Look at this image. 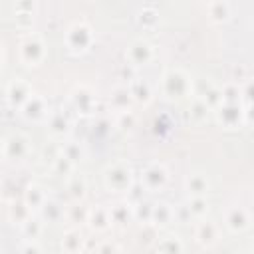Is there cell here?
<instances>
[{"mask_svg":"<svg viewBox=\"0 0 254 254\" xmlns=\"http://www.w3.org/2000/svg\"><path fill=\"white\" fill-rule=\"evenodd\" d=\"M194 83L192 77L181 69V67H171L161 75V93L169 101H183L192 95Z\"/></svg>","mask_w":254,"mask_h":254,"instance_id":"6da1fadb","label":"cell"},{"mask_svg":"<svg viewBox=\"0 0 254 254\" xmlns=\"http://www.w3.org/2000/svg\"><path fill=\"white\" fill-rule=\"evenodd\" d=\"M135 181V171L127 161H115L103 171V185L109 192L125 194V190Z\"/></svg>","mask_w":254,"mask_h":254,"instance_id":"7a4b0ae2","label":"cell"},{"mask_svg":"<svg viewBox=\"0 0 254 254\" xmlns=\"http://www.w3.org/2000/svg\"><path fill=\"white\" fill-rule=\"evenodd\" d=\"M95 42V34H93V28L87 24V22H73L67 30H65V48L79 56V54H85Z\"/></svg>","mask_w":254,"mask_h":254,"instance_id":"3957f363","label":"cell"},{"mask_svg":"<svg viewBox=\"0 0 254 254\" xmlns=\"http://www.w3.org/2000/svg\"><path fill=\"white\" fill-rule=\"evenodd\" d=\"M20 60L28 67H38L46 60V42L40 34L28 32L20 40Z\"/></svg>","mask_w":254,"mask_h":254,"instance_id":"277c9868","label":"cell"},{"mask_svg":"<svg viewBox=\"0 0 254 254\" xmlns=\"http://www.w3.org/2000/svg\"><path fill=\"white\" fill-rule=\"evenodd\" d=\"M95 107H97V97L89 85L79 83L69 91V109L75 111V115L89 117L95 113Z\"/></svg>","mask_w":254,"mask_h":254,"instance_id":"5b68a950","label":"cell"},{"mask_svg":"<svg viewBox=\"0 0 254 254\" xmlns=\"http://www.w3.org/2000/svg\"><path fill=\"white\" fill-rule=\"evenodd\" d=\"M139 183L145 187L147 192H161L169 185V169L163 163L153 161V163L143 167Z\"/></svg>","mask_w":254,"mask_h":254,"instance_id":"8992f818","label":"cell"},{"mask_svg":"<svg viewBox=\"0 0 254 254\" xmlns=\"http://www.w3.org/2000/svg\"><path fill=\"white\" fill-rule=\"evenodd\" d=\"M212 113H214L216 123L222 129L232 131V129H238V127L246 125L244 123V109H242L240 103H220L218 107L212 109Z\"/></svg>","mask_w":254,"mask_h":254,"instance_id":"52a82bcc","label":"cell"},{"mask_svg":"<svg viewBox=\"0 0 254 254\" xmlns=\"http://www.w3.org/2000/svg\"><path fill=\"white\" fill-rule=\"evenodd\" d=\"M153 60H155V48L151 46V42H147L143 38L133 40L125 50V62H129L137 69L149 65Z\"/></svg>","mask_w":254,"mask_h":254,"instance_id":"ba28073f","label":"cell"},{"mask_svg":"<svg viewBox=\"0 0 254 254\" xmlns=\"http://www.w3.org/2000/svg\"><path fill=\"white\" fill-rule=\"evenodd\" d=\"M250 222H252V216L250 212L240 206V204H232L224 210L222 214V224L224 228L230 232V234H242L250 228Z\"/></svg>","mask_w":254,"mask_h":254,"instance_id":"9c48e42d","label":"cell"},{"mask_svg":"<svg viewBox=\"0 0 254 254\" xmlns=\"http://www.w3.org/2000/svg\"><path fill=\"white\" fill-rule=\"evenodd\" d=\"M44 123H46V131L58 141L65 139L71 131V117H69V111L65 109H50Z\"/></svg>","mask_w":254,"mask_h":254,"instance_id":"30bf717a","label":"cell"},{"mask_svg":"<svg viewBox=\"0 0 254 254\" xmlns=\"http://www.w3.org/2000/svg\"><path fill=\"white\" fill-rule=\"evenodd\" d=\"M30 153V137L24 133H12L4 139V161L20 163Z\"/></svg>","mask_w":254,"mask_h":254,"instance_id":"8fae6325","label":"cell"},{"mask_svg":"<svg viewBox=\"0 0 254 254\" xmlns=\"http://www.w3.org/2000/svg\"><path fill=\"white\" fill-rule=\"evenodd\" d=\"M18 111L22 113V117H24L26 121L40 123V121H44V119L48 117V113H50V103H48V99H46L44 95H40V93L34 91V93L28 97V101H26Z\"/></svg>","mask_w":254,"mask_h":254,"instance_id":"7c38bea8","label":"cell"},{"mask_svg":"<svg viewBox=\"0 0 254 254\" xmlns=\"http://www.w3.org/2000/svg\"><path fill=\"white\" fill-rule=\"evenodd\" d=\"M34 93V89H32V85L26 81V79H20V77H16V79H12L8 85H6V101H8V105L12 107V109H20L26 101H28V97Z\"/></svg>","mask_w":254,"mask_h":254,"instance_id":"4fadbf2b","label":"cell"},{"mask_svg":"<svg viewBox=\"0 0 254 254\" xmlns=\"http://www.w3.org/2000/svg\"><path fill=\"white\" fill-rule=\"evenodd\" d=\"M87 228L93 232V234H101V232H107L111 228V216H109V206L105 204H95L89 208L87 212V220H85Z\"/></svg>","mask_w":254,"mask_h":254,"instance_id":"5bb4252c","label":"cell"},{"mask_svg":"<svg viewBox=\"0 0 254 254\" xmlns=\"http://www.w3.org/2000/svg\"><path fill=\"white\" fill-rule=\"evenodd\" d=\"M200 222L194 228V238L200 246L204 248H212L218 240H220V226L208 218H198Z\"/></svg>","mask_w":254,"mask_h":254,"instance_id":"9a60e30c","label":"cell"},{"mask_svg":"<svg viewBox=\"0 0 254 254\" xmlns=\"http://www.w3.org/2000/svg\"><path fill=\"white\" fill-rule=\"evenodd\" d=\"M127 87H129V93H131L135 105L147 107V105L153 101V85H151L147 79L135 75V77L127 83Z\"/></svg>","mask_w":254,"mask_h":254,"instance_id":"2e32d148","label":"cell"},{"mask_svg":"<svg viewBox=\"0 0 254 254\" xmlns=\"http://www.w3.org/2000/svg\"><path fill=\"white\" fill-rule=\"evenodd\" d=\"M185 190L189 196H206L210 190V181L206 173L202 171H192L185 177Z\"/></svg>","mask_w":254,"mask_h":254,"instance_id":"e0dca14e","label":"cell"},{"mask_svg":"<svg viewBox=\"0 0 254 254\" xmlns=\"http://www.w3.org/2000/svg\"><path fill=\"white\" fill-rule=\"evenodd\" d=\"M109 107L115 111V113H119V111H127V109H133V97H131V93H129V87H127V83H117L111 91H109Z\"/></svg>","mask_w":254,"mask_h":254,"instance_id":"ac0fdd59","label":"cell"},{"mask_svg":"<svg viewBox=\"0 0 254 254\" xmlns=\"http://www.w3.org/2000/svg\"><path fill=\"white\" fill-rule=\"evenodd\" d=\"M109 216H111V226H127L133 222V204L127 198L117 200L115 204L109 206Z\"/></svg>","mask_w":254,"mask_h":254,"instance_id":"d6986e66","label":"cell"},{"mask_svg":"<svg viewBox=\"0 0 254 254\" xmlns=\"http://www.w3.org/2000/svg\"><path fill=\"white\" fill-rule=\"evenodd\" d=\"M38 216L44 220V224H58L64 220L65 210L56 198H46V202L38 210Z\"/></svg>","mask_w":254,"mask_h":254,"instance_id":"ffe728a7","label":"cell"},{"mask_svg":"<svg viewBox=\"0 0 254 254\" xmlns=\"http://www.w3.org/2000/svg\"><path fill=\"white\" fill-rule=\"evenodd\" d=\"M206 16L212 24H226L232 16V8L228 0H210L206 6Z\"/></svg>","mask_w":254,"mask_h":254,"instance_id":"44dd1931","label":"cell"},{"mask_svg":"<svg viewBox=\"0 0 254 254\" xmlns=\"http://www.w3.org/2000/svg\"><path fill=\"white\" fill-rule=\"evenodd\" d=\"M83 232L79 230V226H71L67 228L64 234H62V240H60V246L64 252L67 254H73V252H81L83 248Z\"/></svg>","mask_w":254,"mask_h":254,"instance_id":"7402d4cb","label":"cell"},{"mask_svg":"<svg viewBox=\"0 0 254 254\" xmlns=\"http://www.w3.org/2000/svg\"><path fill=\"white\" fill-rule=\"evenodd\" d=\"M62 155L67 157L75 167H79V165L85 161L87 151H85V147H83L81 141H75V139H64V141H62Z\"/></svg>","mask_w":254,"mask_h":254,"instance_id":"603a6c76","label":"cell"},{"mask_svg":"<svg viewBox=\"0 0 254 254\" xmlns=\"http://www.w3.org/2000/svg\"><path fill=\"white\" fill-rule=\"evenodd\" d=\"M46 198H48V194H46L44 187L38 185V183H30V185L24 189V192H22V200H24L34 212L40 210V206L46 202Z\"/></svg>","mask_w":254,"mask_h":254,"instance_id":"cb8c5ba5","label":"cell"},{"mask_svg":"<svg viewBox=\"0 0 254 254\" xmlns=\"http://www.w3.org/2000/svg\"><path fill=\"white\" fill-rule=\"evenodd\" d=\"M173 222V206L165 200L153 202V212H151V224H155L159 230L167 228Z\"/></svg>","mask_w":254,"mask_h":254,"instance_id":"d4e9b609","label":"cell"},{"mask_svg":"<svg viewBox=\"0 0 254 254\" xmlns=\"http://www.w3.org/2000/svg\"><path fill=\"white\" fill-rule=\"evenodd\" d=\"M153 250L161 252V254H181V252H185V244L177 234H167V236L159 234L157 242L153 244Z\"/></svg>","mask_w":254,"mask_h":254,"instance_id":"484cf974","label":"cell"},{"mask_svg":"<svg viewBox=\"0 0 254 254\" xmlns=\"http://www.w3.org/2000/svg\"><path fill=\"white\" fill-rule=\"evenodd\" d=\"M34 214V210L22 200V198H14V200H10V206H8V220L12 222V224H22V222H26L30 216Z\"/></svg>","mask_w":254,"mask_h":254,"instance_id":"4316f807","label":"cell"},{"mask_svg":"<svg viewBox=\"0 0 254 254\" xmlns=\"http://www.w3.org/2000/svg\"><path fill=\"white\" fill-rule=\"evenodd\" d=\"M44 228H46V224H44V220L38 216V212H34L26 222L20 224V232H22V236L28 238V240H40Z\"/></svg>","mask_w":254,"mask_h":254,"instance_id":"83f0119b","label":"cell"},{"mask_svg":"<svg viewBox=\"0 0 254 254\" xmlns=\"http://www.w3.org/2000/svg\"><path fill=\"white\" fill-rule=\"evenodd\" d=\"M210 113H212V109H210L198 95H194V97L190 99V103H189V117H190V121H194V123H204Z\"/></svg>","mask_w":254,"mask_h":254,"instance_id":"f1b7e54d","label":"cell"},{"mask_svg":"<svg viewBox=\"0 0 254 254\" xmlns=\"http://www.w3.org/2000/svg\"><path fill=\"white\" fill-rule=\"evenodd\" d=\"M67 192H69V196L73 200H83L85 194H87V183H85V179L81 175L71 173L67 177Z\"/></svg>","mask_w":254,"mask_h":254,"instance_id":"f546056e","label":"cell"},{"mask_svg":"<svg viewBox=\"0 0 254 254\" xmlns=\"http://www.w3.org/2000/svg\"><path fill=\"white\" fill-rule=\"evenodd\" d=\"M159 22H161V16L155 8H141L137 12V24L143 30H155L159 26Z\"/></svg>","mask_w":254,"mask_h":254,"instance_id":"4dcf8cb0","label":"cell"},{"mask_svg":"<svg viewBox=\"0 0 254 254\" xmlns=\"http://www.w3.org/2000/svg\"><path fill=\"white\" fill-rule=\"evenodd\" d=\"M87 212H89V206H85L83 200H75V202L65 210V216H67V220H69L73 226H81V224H85V220H87Z\"/></svg>","mask_w":254,"mask_h":254,"instance_id":"1f68e13d","label":"cell"},{"mask_svg":"<svg viewBox=\"0 0 254 254\" xmlns=\"http://www.w3.org/2000/svg\"><path fill=\"white\" fill-rule=\"evenodd\" d=\"M210 109H214V107H218L220 103H222V95H220V85H214V83H206L204 87H202V91H198L196 93Z\"/></svg>","mask_w":254,"mask_h":254,"instance_id":"d6a6232c","label":"cell"},{"mask_svg":"<svg viewBox=\"0 0 254 254\" xmlns=\"http://www.w3.org/2000/svg\"><path fill=\"white\" fill-rule=\"evenodd\" d=\"M115 127L123 133H131L135 127H137V115L133 109H127V111H119L115 115Z\"/></svg>","mask_w":254,"mask_h":254,"instance_id":"836d02e7","label":"cell"},{"mask_svg":"<svg viewBox=\"0 0 254 254\" xmlns=\"http://www.w3.org/2000/svg\"><path fill=\"white\" fill-rule=\"evenodd\" d=\"M151 212H153V202L143 198L139 202L133 204V220L139 224H147L151 222Z\"/></svg>","mask_w":254,"mask_h":254,"instance_id":"e575fe53","label":"cell"},{"mask_svg":"<svg viewBox=\"0 0 254 254\" xmlns=\"http://www.w3.org/2000/svg\"><path fill=\"white\" fill-rule=\"evenodd\" d=\"M189 208H190V214L194 218H204L210 210V204H208V198L206 196H189L187 200Z\"/></svg>","mask_w":254,"mask_h":254,"instance_id":"d590c367","label":"cell"},{"mask_svg":"<svg viewBox=\"0 0 254 254\" xmlns=\"http://www.w3.org/2000/svg\"><path fill=\"white\" fill-rule=\"evenodd\" d=\"M220 95H222V103H240V83L236 81H226L224 85H220Z\"/></svg>","mask_w":254,"mask_h":254,"instance_id":"8d00e7d4","label":"cell"},{"mask_svg":"<svg viewBox=\"0 0 254 254\" xmlns=\"http://www.w3.org/2000/svg\"><path fill=\"white\" fill-rule=\"evenodd\" d=\"M157 238H159V228L155 224H151V222L141 224V232H139V242L141 244L153 248V244L157 242Z\"/></svg>","mask_w":254,"mask_h":254,"instance_id":"74e56055","label":"cell"},{"mask_svg":"<svg viewBox=\"0 0 254 254\" xmlns=\"http://www.w3.org/2000/svg\"><path fill=\"white\" fill-rule=\"evenodd\" d=\"M50 167H52V171H54L56 175H62V177H69V175L75 171V165H73L67 157H64L62 153L58 155V159H56Z\"/></svg>","mask_w":254,"mask_h":254,"instance_id":"f35d334b","label":"cell"},{"mask_svg":"<svg viewBox=\"0 0 254 254\" xmlns=\"http://www.w3.org/2000/svg\"><path fill=\"white\" fill-rule=\"evenodd\" d=\"M194 220V216L190 214V208L187 202H181L177 206H173V222H179V224H190Z\"/></svg>","mask_w":254,"mask_h":254,"instance_id":"ab89813d","label":"cell"},{"mask_svg":"<svg viewBox=\"0 0 254 254\" xmlns=\"http://www.w3.org/2000/svg\"><path fill=\"white\" fill-rule=\"evenodd\" d=\"M60 153H62V143H60L58 139H54V141H50V143L42 149V161H44L46 165H52V163L58 159Z\"/></svg>","mask_w":254,"mask_h":254,"instance_id":"60d3db41","label":"cell"},{"mask_svg":"<svg viewBox=\"0 0 254 254\" xmlns=\"http://www.w3.org/2000/svg\"><path fill=\"white\" fill-rule=\"evenodd\" d=\"M145 194H147V190H145V187H143L139 181H133V183H131V187L125 190V198H127L131 204H135V202L143 200V198H145Z\"/></svg>","mask_w":254,"mask_h":254,"instance_id":"b9f144b4","label":"cell"},{"mask_svg":"<svg viewBox=\"0 0 254 254\" xmlns=\"http://www.w3.org/2000/svg\"><path fill=\"white\" fill-rule=\"evenodd\" d=\"M14 8H16V14H18V12L36 14V10H38V0H16Z\"/></svg>","mask_w":254,"mask_h":254,"instance_id":"7bdbcfd3","label":"cell"},{"mask_svg":"<svg viewBox=\"0 0 254 254\" xmlns=\"http://www.w3.org/2000/svg\"><path fill=\"white\" fill-rule=\"evenodd\" d=\"M230 79L236 81V83H244L246 79H250V71H248V67H246L244 64L234 65V67H232V77H230Z\"/></svg>","mask_w":254,"mask_h":254,"instance_id":"ee69618b","label":"cell"},{"mask_svg":"<svg viewBox=\"0 0 254 254\" xmlns=\"http://www.w3.org/2000/svg\"><path fill=\"white\" fill-rule=\"evenodd\" d=\"M135 75H137V67H133L129 62H125V64L119 67V79H121V83H129Z\"/></svg>","mask_w":254,"mask_h":254,"instance_id":"f6af8a7d","label":"cell"},{"mask_svg":"<svg viewBox=\"0 0 254 254\" xmlns=\"http://www.w3.org/2000/svg\"><path fill=\"white\" fill-rule=\"evenodd\" d=\"M34 18H36V14H24V12H18L16 14V22H18V26L22 30H32Z\"/></svg>","mask_w":254,"mask_h":254,"instance_id":"bcb514c9","label":"cell"},{"mask_svg":"<svg viewBox=\"0 0 254 254\" xmlns=\"http://www.w3.org/2000/svg\"><path fill=\"white\" fill-rule=\"evenodd\" d=\"M95 252H121V246L115 244V242H111V240H105V238H103V240L97 242Z\"/></svg>","mask_w":254,"mask_h":254,"instance_id":"7dc6e473","label":"cell"},{"mask_svg":"<svg viewBox=\"0 0 254 254\" xmlns=\"http://www.w3.org/2000/svg\"><path fill=\"white\" fill-rule=\"evenodd\" d=\"M20 252H42V244L38 240H28L24 238V242L18 246Z\"/></svg>","mask_w":254,"mask_h":254,"instance_id":"c3c4849f","label":"cell"},{"mask_svg":"<svg viewBox=\"0 0 254 254\" xmlns=\"http://www.w3.org/2000/svg\"><path fill=\"white\" fill-rule=\"evenodd\" d=\"M4 60H6V50H4V44L0 42V69L4 65Z\"/></svg>","mask_w":254,"mask_h":254,"instance_id":"681fc988","label":"cell"},{"mask_svg":"<svg viewBox=\"0 0 254 254\" xmlns=\"http://www.w3.org/2000/svg\"><path fill=\"white\" fill-rule=\"evenodd\" d=\"M0 161H4V139H0Z\"/></svg>","mask_w":254,"mask_h":254,"instance_id":"f907efd6","label":"cell"}]
</instances>
